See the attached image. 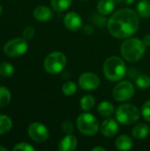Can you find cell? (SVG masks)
<instances>
[{"instance_id":"cell-1","label":"cell","mask_w":150,"mask_h":151,"mask_svg":"<svg viewBox=\"0 0 150 151\" xmlns=\"http://www.w3.org/2000/svg\"><path fill=\"white\" fill-rule=\"evenodd\" d=\"M139 24V17L135 11L130 8H123L117 11L109 19L107 27L114 37L126 39L136 33Z\"/></svg>"},{"instance_id":"cell-2","label":"cell","mask_w":150,"mask_h":151,"mask_svg":"<svg viewBox=\"0 0 150 151\" xmlns=\"http://www.w3.org/2000/svg\"><path fill=\"white\" fill-rule=\"evenodd\" d=\"M123 58L129 62H137L142 58L146 51V45L143 41L138 38H127L120 47Z\"/></svg>"},{"instance_id":"cell-3","label":"cell","mask_w":150,"mask_h":151,"mask_svg":"<svg viewBox=\"0 0 150 151\" xmlns=\"http://www.w3.org/2000/svg\"><path fill=\"white\" fill-rule=\"evenodd\" d=\"M103 73L110 81H119L126 76V64L117 56L110 57L103 64Z\"/></svg>"},{"instance_id":"cell-4","label":"cell","mask_w":150,"mask_h":151,"mask_svg":"<svg viewBox=\"0 0 150 151\" xmlns=\"http://www.w3.org/2000/svg\"><path fill=\"white\" fill-rule=\"evenodd\" d=\"M141 112L139 109L129 104L120 105L116 111V119L122 125H132L140 119Z\"/></svg>"},{"instance_id":"cell-5","label":"cell","mask_w":150,"mask_h":151,"mask_svg":"<svg viewBox=\"0 0 150 151\" xmlns=\"http://www.w3.org/2000/svg\"><path fill=\"white\" fill-rule=\"evenodd\" d=\"M66 65V57L60 51H54L49 54L44 59L43 66L50 74H57L63 71Z\"/></svg>"},{"instance_id":"cell-6","label":"cell","mask_w":150,"mask_h":151,"mask_svg":"<svg viewBox=\"0 0 150 151\" xmlns=\"http://www.w3.org/2000/svg\"><path fill=\"white\" fill-rule=\"evenodd\" d=\"M77 127L80 133L86 135H94L99 130V122L97 119L90 113L80 114L76 120Z\"/></svg>"},{"instance_id":"cell-7","label":"cell","mask_w":150,"mask_h":151,"mask_svg":"<svg viewBox=\"0 0 150 151\" xmlns=\"http://www.w3.org/2000/svg\"><path fill=\"white\" fill-rule=\"evenodd\" d=\"M28 49L27 42L25 38H14L4 46V53L8 57H19L24 55Z\"/></svg>"},{"instance_id":"cell-8","label":"cell","mask_w":150,"mask_h":151,"mask_svg":"<svg viewBox=\"0 0 150 151\" xmlns=\"http://www.w3.org/2000/svg\"><path fill=\"white\" fill-rule=\"evenodd\" d=\"M133 85L127 81H120L113 88V97L118 102H126L133 97L134 95Z\"/></svg>"},{"instance_id":"cell-9","label":"cell","mask_w":150,"mask_h":151,"mask_svg":"<svg viewBox=\"0 0 150 151\" xmlns=\"http://www.w3.org/2000/svg\"><path fill=\"white\" fill-rule=\"evenodd\" d=\"M28 135L36 142H43L49 138V130L43 124L34 122L28 127Z\"/></svg>"},{"instance_id":"cell-10","label":"cell","mask_w":150,"mask_h":151,"mask_svg":"<svg viewBox=\"0 0 150 151\" xmlns=\"http://www.w3.org/2000/svg\"><path fill=\"white\" fill-rule=\"evenodd\" d=\"M79 85L84 90H95L100 85V79L94 73H84L79 78Z\"/></svg>"},{"instance_id":"cell-11","label":"cell","mask_w":150,"mask_h":151,"mask_svg":"<svg viewBox=\"0 0 150 151\" xmlns=\"http://www.w3.org/2000/svg\"><path fill=\"white\" fill-rule=\"evenodd\" d=\"M64 24L70 31L76 32L82 27V19L78 13L70 12L65 16Z\"/></svg>"},{"instance_id":"cell-12","label":"cell","mask_w":150,"mask_h":151,"mask_svg":"<svg viewBox=\"0 0 150 151\" xmlns=\"http://www.w3.org/2000/svg\"><path fill=\"white\" fill-rule=\"evenodd\" d=\"M118 129H119L118 124L113 119H105L102 123L100 127L101 133L103 134V135H104L107 138H111L114 135H116L118 132Z\"/></svg>"},{"instance_id":"cell-13","label":"cell","mask_w":150,"mask_h":151,"mask_svg":"<svg viewBox=\"0 0 150 151\" xmlns=\"http://www.w3.org/2000/svg\"><path fill=\"white\" fill-rule=\"evenodd\" d=\"M78 141L75 136L72 134H67L62 139L58 145V150L60 151H73L76 150Z\"/></svg>"},{"instance_id":"cell-14","label":"cell","mask_w":150,"mask_h":151,"mask_svg":"<svg viewBox=\"0 0 150 151\" xmlns=\"http://www.w3.org/2000/svg\"><path fill=\"white\" fill-rule=\"evenodd\" d=\"M34 17L39 21H48L52 19L53 12L47 6H38L34 11Z\"/></svg>"},{"instance_id":"cell-15","label":"cell","mask_w":150,"mask_h":151,"mask_svg":"<svg viewBox=\"0 0 150 151\" xmlns=\"http://www.w3.org/2000/svg\"><path fill=\"white\" fill-rule=\"evenodd\" d=\"M114 8H115L114 0H100L97 4V12L104 16L112 12Z\"/></svg>"},{"instance_id":"cell-16","label":"cell","mask_w":150,"mask_h":151,"mask_svg":"<svg viewBox=\"0 0 150 151\" xmlns=\"http://www.w3.org/2000/svg\"><path fill=\"white\" fill-rule=\"evenodd\" d=\"M116 147L119 150H130L133 148V141L132 139L126 134H122L118 136L115 142Z\"/></svg>"},{"instance_id":"cell-17","label":"cell","mask_w":150,"mask_h":151,"mask_svg":"<svg viewBox=\"0 0 150 151\" xmlns=\"http://www.w3.org/2000/svg\"><path fill=\"white\" fill-rule=\"evenodd\" d=\"M149 127L148 125L143 123H140L136 125L133 129V136L138 140L145 139L149 135Z\"/></svg>"},{"instance_id":"cell-18","label":"cell","mask_w":150,"mask_h":151,"mask_svg":"<svg viewBox=\"0 0 150 151\" xmlns=\"http://www.w3.org/2000/svg\"><path fill=\"white\" fill-rule=\"evenodd\" d=\"M97 111L101 116L108 118L114 112V105L108 101H103L98 104Z\"/></svg>"},{"instance_id":"cell-19","label":"cell","mask_w":150,"mask_h":151,"mask_svg":"<svg viewBox=\"0 0 150 151\" xmlns=\"http://www.w3.org/2000/svg\"><path fill=\"white\" fill-rule=\"evenodd\" d=\"M137 12L140 17L148 19L150 17V3L147 0H141L137 5Z\"/></svg>"},{"instance_id":"cell-20","label":"cell","mask_w":150,"mask_h":151,"mask_svg":"<svg viewBox=\"0 0 150 151\" xmlns=\"http://www.w3.org/2000/svg\"><path fill=\"white\" fill-rule=\"evenodd\" d=\"M11 92L10 90L3 86H0V108H4L9 105L11 102Z\"/></svg>"},{"instance_id":"cell-21","label":"cell","mask_w":150,"mask_h":151,"mask_svg":"<svg viewBox=\"0 0 150 151\" xmlns=\"http://www.w3.org/2000/svg\"><path fill=\"white\" fill-rule=\"evenodd\" d=\"M12 127L11 119L6 116L0 114V134H4L8 133Z\"/></svg>"},{"instance_id":"cell-22","label":"cell","mask_w":150,"mask_h":151,"mask_svg":"<svg viewBox=\"0 0 150 151\" xmlns=\"http://www.w3.org/2000/svg\"><path fill=\"white\" fill-rule=\"evenodd\" d=\"M72 0H50L52 8L57 12H64L67 10L71 4Z\"/></svg>"},{"instance_id":"cell-23","label":"cell","mask_w":150,"mask_h":151,"mask_svg":"<svg viewBox=\"0 0 150 151\" xmlns=\"http://www.w3.org/2000/svg\"><path fill=\"white\" fill-rule=\"evenodd\" d=\"M95 104V99L94 96H92L90 95L84 96L80 100V107L85 111H91L94 108Z\"/></svg>"},{"instance_id":"cell-24","label":"cell","mask_w":150,"mask_h":151,"mask_svg":"<svg viewBox=\"0 0 150 151\" xmlns=\"http://www.w3.org/2000/svg\"><path fill=\"white\" fill-rule=\"evenodd\" d=\"M14 73V67L12 65L7 62H3L0 64V76L10 77Z\"/></svg>"},{"instance_id":"cell-25","label":"cell","mask_w":150,"mask_h":151,"mask_svg":"<svg viewBox=\"0 0 150 151\" xmlns=\"http://www.w3.org/2000/svg\"><path fill=\"white\" fill-rule=\"evenodd\" d=\"M62 91L63 93L67 96H73L76 91H77V86L74 82L72 81H67L63 84L62 86Z\"/></svg>"},{"instance_id":"cell-26","label":"cell","mask_w":150,"mask_h":151,"mask_svg":"<svg viewBox=\"0 0 150 151\" xmlns=\"http://www.w3.org/2000/svg\"><path fill=\"white\" fill-rule=\"evenodd\" d=\"M136 85L141 89H147L150 87V77L146 74H141L136 79Z\"/></svg>"},{"instance_id":"cell-27","label":"cell","mask_w":150,"mask_h":151,"mask_svg":"<svg viewBox=\"0 0 150 151\" xmlns=\"http://www.w3.org/2000/svg\"><path fill=\"white\" fill-rule=\"evenodd\" d=\"M92 21L97 26V27H103L105 26V24L108 23L106 18L104 17V15L103 14H95L92 18Z\"/></svg>"},{"instance_id":"cell-28","label":"cell","mask_w":150,"mask_h":151,"mask_svg":"<svg viewBox=\"0 0 150 151\" xmlns=\"http://www.w3.org/2000/svg\"><path fill=\"white\" fill-rule=\"evenodd\" d=\"M13 150L18 151H34V148L33 146H31L30 144L27 143V142H20V143H18L16 144V146L13 148Z\"/></svg>"},{"instance_id":"cell-29","label":"cell","mask_w":150,"mask_h":151,"mask_svg":"<svg viewBox=\"0 0 150 151\" xmlns=\"http://www.w3.org/2000/svg\"><path fill=\"white\" fill-rule=\"evenodd\" d=\"M141 114L146 120L150 122V100L145 102V104L142 105Z\"/></svg>"},{"instance_id":"cell-30","label":"cell","mask_w":150,"mask_h":151,"mask_svg":"<svg viewBox=\"0 0 150 151\" xmlns=\"http://www.w3.org/2000/svg\"><path fill=\"white\" fill-rule=\"evenodd\" d=\"M62 130L66 134H71L73 131V125L70 120H65L62 124Z\"/></svg>"},{"instance_id":"cell-31","label":"cell","mask_w":150,"mask_h":151,"mask_svg":"<svg viewBox=\"0 0 150 151\" xmlns=\"http://www.w3.org/2000/svg\"><path fill=\"white\" fill-rule=\"evenodd\" d=\"M34 35V28L33 27H27L23 31V38L26 40H30Z\"/></svg>"},{"instance_id":"cell-32","label":"cell","mask_w":150,"mask_h":151,"mask_svg":"<svg viewBox=\"0 0 150 151\" xmlns=\"http://www.w3.org/2000/svg\"><path fill=\"white\" fill-rule=\"evenodd\" d=\"M94 32V27L91 25H87L86 27H84V33L90 35Z\"/></svg>"},{"instance_id":"cell-33","label":"cell","mask_w":150,"mask_h":151,"mask_svg":"<svg viewBox=\"0 0 150 151\" xmlns=\"http://www.w3.org/2000/svg\"><path fill=\"white\" fill-rule=\"evenodd\" d=\"M143 42L146 46H150V34L146 35L143 38Z\"/></svg>"},{"instance_id":"cell-34","label":"cell","mask_w":150,"mask_h":151,"mask_svg":"<svg viewBox=\"0 0 150 151\" xmlns=\"http://www.w3.org/2000/svg\"><path fill=\"white\" fill-rule=\"evenodd\" d=\"M92 150L93 151H99V150L105 151V149H104V148H103V147H95V148H93V149H92Z\"/></svg>"},{"instance_id":"cell-35","label":"cell","mask_w":150,"mask_h":151,"mask_svg":"<svg viewBox=\"0 0 150 151\" xmlns=\"http://www.w3.org/2000/svg\"><path fill=\"white\" fill-rule=\"evenodd\" d=\"M134 2V0H124V3L126 4H132Z\"/></svg>"},{"instance_id":"cell-36","label":"cell","mask_w":150,"mask_h":151,"mask_svg":"<svg viewBox=\"0 0 150 151\" xmlns=\"http://www.w3.org/2000/svg\"><path fill=\"white\" fill-rule=\"evenodd\" d=\"M0 151H8V150L6 148H4V147H1L0 146Z\"/></svg>"},{"instance_id":"cell-37","label":"cell","mask_w":150,"mask_h":151,"mask_svg":"<svg viewBox=\"0 0 150 151\" xmlns=\"http://www.w3.org/2000/svg\"><path fill=\"white\" fill-rule=\"evenodd\" d=\"M115 1V3H117V4H121L122 2L124 3V0H114Z\"/></svg>"},{"instance_id":"cell-38","label":"cell","mask_w":150,"mask_h":151,"mask_svg":"<svg viewBox=\"0 0 150 151\" xmlns=\"http://www.w3.org/2000/svg\"><path fill=\"white\" fill-rule=\"evenodd\" d=\"M2 12H3V8H2V6H1V4H0V14L2 13Z\"/></svg>"},{"instance_id":"cell-39","label":"cell","mask_w":150,"mask_h":151,"mask_svg":"<svg viewBox=\"0 0 150 151\" xmlns=\"http://www.w3.org/2000/svg\"><path fill=\"white\" fill-rule=\"evenodd\" d=\"M81 1H85V0H81Z\"/></svg>"}]
</instances>
